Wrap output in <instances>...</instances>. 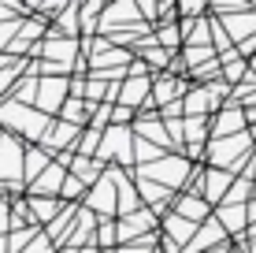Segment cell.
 I'll return each mask as SVG.
<instances>
[{"instance_id":"6da1fadb","label":"cell","mask_w":256,"mask_h":253,"mask_svg":"<svg viewBox=\"0 0 256 253\" xmlns=\"http://www.w3.org/2000/svg\"><path fill=\"white\" fill-rule=\"evenodd\" d=\"M0 123H4L8 130H15L19 138H26V142L41 145L48 138V130H52V116L41 112L38 104H22V101L8 97L4 104H0Z\"/></svg>"},{"instance_id":"7a4b0ae2","label":"cell","mask_w":256,"mask_h":253,"mask_svg":"<svg viewBox=\"0 0 256 253\" xmlns=\"http://www.w3.org/2000/svg\"><path fill=\"white\" fill-rule=\"evenodd\" d=\"M22 179H26V145L8 130L0 134V194L15 197L22 194Z\"/></svg>"},{"instance_id":"3957f363","label":"cell","mask_w":256,"mask_h":253,"mask_svg":"<svg viewBox=\"0 0 256 253\" xmlns=\"http://www.w3.org/2000/svg\"><path fill=\"white\" fill-rule=\"evenodd\" d=\"M256 130H242V134H226V138H212L208 142V168H230L234 175L245 168L249 160V145H252Z\"/></svg>"},{"instance_id":"277c9868","label":"cell","mask_w":256,"mask_h":253,"mask_svg":"<svg viewBox=\"0 0 256 253\" xmlns=\"http://www.w3.org/2000/svg\"><path fill=\"white\" fill-rule=\"evenodd\" d=\"M193 164H190V156H178V153H171V156H160V160H152V164H141L138 168V175H145V179H156L160 186L167 190H186L190 186V175H193Z\"/></svg>"},{"instance_id":"5b68a950","label":"cell","mask_w":256,"mask_h":253,"mask_svg":"<svg viewBox=\"0 0 256 253\" xmlns=\"http://www.w3.org/2000/svg\"><path fill=\"white\" fill-rule=\"evenodd\" d=\"M86 208H93L96 220H116L119 216V168H104V175L86 194Z\"/></svg>"},{"instance_id":"8992f818","label":"cell","mask_w":256,"mask_h":253,"mask_svg":"<svg viewBox=\"0 0 256 253\" xmlns=\"http://www.w3.org/2000/svg\"><path fill=\"white\" fill-rule=\"evenodd\" d=\"M234 171L230 168H204V175H200V197L212 205V208H219L226 201V194H230V186H234Z\"/></svg>"},{"instance_id":"52a82bcc","label":"cell","mask_w":256,"mask_h":253,"mask_svg":"<svg viewBox=\"0 0 256 253\" xmlns=\"http://www.w3.org/2000/svg\"><path fill=\"white\" fill-rule=\"evenodd\" d=\"M67 90H70V82L64 75H48V78L38 82V101H34V104H38L41 112H48V116H56V112L67 104V97H64Z\"/></svg>"},{"instance_id":"ba28073f","label":"cell","mask_w":256,"mask_h":253,"mask_svg":"<svg viewBox=\"0 0 256 253\" xmlns=\"http://www.w3.org/2000/svg\"><path fill=\"white\" fill-rule=\"evenodd\" d=\"M119 223V246L130 238H145V234H152L156 227V212L152 208H138V212H126V216H116Z\"/></svg>"},{"instance_id":"9c48e42d","label":"cell","mask_w":256,"mask_h":253,"mask_svg":"<svg viewBox=\"0 0 256 253\" xmlns=\"http://www.w3.org/2000/svg\"><path fill=\"white\" fill-rule=\"evenodd\" d=\"M70 175V168H64L60 160H52L45 171H41L38 179L26 186V194H38V197H60V190H64V182Z\"/></svg>"},{"instance_id":"30bf717a","label":"cell","mask_w":256,"mask_h":253,"mask_svg":"<svg viewBox=\"0 0 256 253\" xmlns=\"http://www.w3.org/2000/svg\"><path fill=\"white\" fill-rule=\"evenodd\" d=\"M148 97H152V78L148 75H134L126 71V78H122V90L116 104H126V108H141V104H148Z\"/></svg>"},{"instance_id":"8fae6325","label":"cell","mask_w":256,"mask_h":253,"mask_svg":"<svg viewBox=\"0 0 256 253\" xmlns=\"http://www.w3.org/2000/svg\"><path fill=\"white\" fill-rule=\"evenodd\" d=\"M249 127V112L245 108H223L212 116V138H226V134H242Z\"/></svg>"},{"instance_id":"7c38bea8","label":"cell","mask_w":256,"mask_h":253,"mask_svg":"<svg viewBox=\"0 0 256 253\" xmlns=\"http://www.w3.org/2000/svg\"><path fill=\"white\" fill-rule=\"evenodd\" d=\"M78 123H67V119H56L52 123V130H48V138L41 145H45L48 153H64V149H78Z\"/></svg>"},{"instance_id":"4fadbf2b","label":"cell","mask_w":256,"mask_h":253,"mask_svg":"<svg viewBox=\"0 0 256 253\" xmlns=\"http://www.w3.org/2000/svg\"><path fill=\"white\" fill-rule=\"evenodd\" d=\"M216 220L226 227V234H242V231H249L252 216H249V205H219Z\"/></svg>"},{"instance_id":"5bb4252c","label":"cell","mask_w":256,"mask_h":253,"mask_svg":"<svg viewBox=\"0 0 256 253\" xmlns=\"http://www.w3.org/2000/svg\"><path fill=\"white\" fill-rule=\"evenodd\" d=\"M174 212L186 216V220H193V223H204L216 208H212L200 194H182V197H174Z\"/></svg>"},{"instance_id":"9a60e30c","label":"cell","mask_w":256,"mask_h":253,"mask_svg":"<svg viewBox=\"0 0 256 253\" xmlns=\"http://www.w3.org/2000/svg\"><path fill=\"white\" fill-rule=\"evenodd\" d=\"M26 201H30V212H34V220H38L41 227H48L67 205L64 197H38V194H26Z\"/></svg>"},{"instance_id":"2e32d148","label":"cell","mask_w":256,"mask_h":253,"mask_svg":"<svg viewBox=\"0 0 256 253\" xmlns=\"http://www.w3.org/2000/svg\"><path fill=\"white\" fill-rule=\"evenodd\" d=\"M130 19H141V8H138V0H112V8L104 12V19H100V30H112V26H119V23H130Z\"/></svg>"},{"instance_id":"e0dca14e","label":"cell","mask_w":256,"mask_h":253,"mask_svg":"<svg viewBox=\"0 0 256 253\" xmlns=\"http://www.w3.org/2000/svg\"><path fill=\"white\" fill-rule=\"evenodd\" d=\"M182 97H186V86H182V82H174L171 75L152 78V104L167 108V104H174V101H182Z\"/></svg>"},{"instance_id":"ac0fdd59","label":"cell","mask_w":256,"mask_h":253,"mask_svg":"<svg viewBox=\"0 0 256 253\" xmlns=\"http://www.w3.org/2000/svg\"><path fill=\"white\" fill-rule=\"evenodd\" d=\"M90 112H96L93 101H86V97H67V104L60 108V119H67V123H78V127H82Z\"/></svg>"},{"instance_id":"d6986e66","label":"cell","mask_w":256,"mask_h":253,"mask_svg":"<svg viewBox=\"0 0 256 253\" xmlns=\"http://www.w3.org/2000/svg\"><path fill=\"white\" fill-rule=\"evenodd\" d=\"M48 164H52V153L45 145H30V149H26V182H34Z\"/></svg>"},{"instance_id":"ffe728a7","label":"cell","mask_w":256,"mask_h":253,"mask_svg":"<svg viewBox=\"0 0 256 253\" xmlns=\"http://www.w3.org/2000/svg\"><path fill=\"white\" fill-rule=\"evenodd\" d=\"M134 134H138V138H148V142H156V145H167V142H171L167 123H156V119H141V123L134 127Z\"/></svg>"},{"instance_id":"44dd1931","label":"cell","mask_w":256,"mask_h":253,"mask_svg":"<svg viewBox=\"0 0 256 253\" xmlns=\"http://www.w3.org/2000/svg\"><path fill=\"white\" fill-rule=\"evenodd\" d=\"M252 186H256V182H252L249 175H238V179H234V186H230V194H226V201H223V205H249V201H252V197H249V194H252Z\"/></svg>"},{"instance_id":"7402d4cb","label":"cell","mask_w":256,"mask_h":253,"mask_svg":"<svg viewBox=\"0 0 256 253\" xmlns=\"http://www.w3.org/2000/svg\"><path fill=\"white\" fill-rule=\"evenodd\" d=\"M86 194H90V182H86V179H78L74 171H70L67 182H64V190H60V197H64V201H82Z\"/></svg>"},{"instance_id":"603a6c76","label":"cell","mask_w":256,"mask_h":253,"mask_svg":"<svg viewBox=\"0 0 256 253\" xmlns=\"http://www.w3.org/2000/svg\"><path fill=\"white\" fill-rule=\"evenodd\" d=\"M223 78L226 82H245V78H249V64H245V60H230V64H223Z\"/></svg>"},{"instance_id":"cb8c5ba5","label":"cell","mask_w":256,"mask_h":253,"mask_svg":"<svg viewBox=\"0 0 256 253\" xmlns=\"http://www.w3.org/2000/svg\"><path fill=\"white\" fill-rule=\"evenodd\" d=\"M22 253H56V238H52V234L48 231H41L38 234V238H34L30 242V246H26Z\"/></svg>"},{"instance_id":"d4e9b609","label":"cell","mask_w":256,"mask_h":253,"mask_svg":"<svg viewBox=\"0 0 256 253\" xmlns=\"http://www.w3.org/2000/svg\"><path fill=\"white\" fill-rule=\"evenodd\" d=\"M208 4H216V0H178V12L186 15V19H197Z\"/></svg>"},{"instance_id":"484cf974","label":"cell","mask_w":256,"mask_h":253,"mask_svg":"<svg viewBox=\"0 0 256 253\" xmlns=\"http://www.w3.org/2000/svg\"><path fill=\"white\" fill-rule=\"evenodd\" d=\"M178 26H171V23H167V26H160V30H156V41H160V45L164 49H174V45H178Z\"/></svg>"},{"instance_id":"4316f807","label":"cell","mask_w":256,"mask_h":253,"mask_svg":"<svg viewBox=\"0 0 256 253\" xmlns=\"http://www.w3.org/2000/svg\"><path fill=\"white\" fill-rule=\"evenodd\" d=\"M12 231V197L0 194V234Z\"/></svg>"},{"instance_id":"83f0119b","label":"cell","mask_w":256,"mask_h":253,"mask_svg":"<svg viewBox=\"0 0 256 253\" xmlns=\"http://www.w3.org/2000/svg\"><path fill=\"white\" fill-rule=\"evenodd\" d=\"M245 4H249V0H216V12H223V15H234V12H245Z\"/></svg>"},{"instance_id":"f1b7e54d","label":"cell","mask_w":256,"mask_h":253,"mask_svg":"<svg viewBox=\"0 0 256 253\" xmlns=\"http://www.w3.org/2000/svg\"><path fill=\"white\" fill-rule=\"evenodd\" d=\"M12 82H19V64H12V67H4V71H0V93H4Z\"/></svg>"},{"instance_id":"f546056e","label":"cell","mask_w":256,"mask_h":253,"mask_svg":"<svg viewBox=\"0 0 256 253\" xmlns=\"http://www.w3.org/2000/svg\"><path fill=\"white\" fill-rule=\"evenodd\" d=\"M245 253H256V238L249 242V246H245Z\"/></svg>"},{"instance_id":"4dcf8cb0","label":"cell","mask_w":256,"mask_h":253,"mask_svg":"<svg viewBox=\"0 0 256 253\" xmlns=\"http://www.w3.org/2000/svg\"><path fill=\"white\" fill-rule=\"evenodd\" d=\"M249 67H252V75H256V56H252V64H249Z\"/></svg>"},{"instance_id":"1f68e13d","label":"cell","mask_w":256,"mask_h":253,"mask_svg":"<svg viewBox=\"0 0 256 253\" xmlns=\"http://www.w3.org/2000/svg\"><path fill=\"white\" fill-rule=\"evenodd\" d=\"M30 4H34V8H38V4H45V0H30Z\"/></svg>"},{"instance_id":"d6a6232c","label":"cell","mask_w":256,"mask_h":253,"mask_svg":"<svg viewBox=\"0 0 256 253\" xmlns=\"http://www.w3.org/2000/svg\"><path fill=\"white\" fill-rule=\"evenodd\" d=\"M156 253H164V249H156Z\"/></svg>"}]
</instances>
